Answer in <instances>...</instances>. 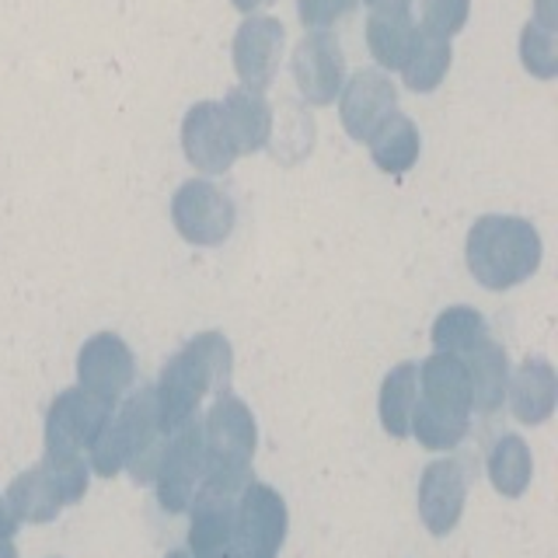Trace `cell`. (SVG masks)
I'll return each instance as SVG.
<instances>
[{
    "label": "cell",
    "instance_id": "1",
    "mask_svg": "<svg viewBox=\"0 0 558 558\" xmlns=\"http://www.w3.org/2000/svg\"><path fill=\"white\" fill-rule=\"evenodd\" d=\"M168 447V433L157 415L154 388L133 391L122 409L112 412L109 423L87 447V468L101 478H116L122 468L130 471L136 485H150L161 464V453Z\"/></svg>",
    "mask_w": 558,
    "mask_h": 558
},
{
    "label": "cell",
    "instance_id": "2",
    "mask_svg": "<svg viewBox=\"0 0 558 558\" xmlns=\"http://www.w3.org/2000/svg\"><path fill=\"white\" fill-rule=\"evenodd\" d=\"M234 371V349L220 331H199L189 339L165 366L154 384L157 415H161L165 433L192 423L209 391L223 395Z\"/></svg>",
    "mask_w": 558,
    "mask_h": 558
},
{
    "label": "cell",
    "instance_id": "3",
    "mask_svg": "<svg viewBox=\"0 0 558 558\" xmlns=\"http://www.w3.org/2000/svg\"><path fill=\"white\" fill-rule=\"evenodd\" d=\"M468 272L485 290H513L541 269L545 244L531 220L510 214H485L471 223L464 241Z\"/></svg>",
    "mask_w": 558,
    "mask_h": 558
},
{
    "label": "cell",
    "instance_id": "4",
    "mask_svg": "<svg viewBox=\"0 0 558 558\" xmlns=\"http://www.w3.org/2000/svg\"><path fill=\"white\" fill-rule=\"evenodd\" d=\"M471 384L461 356L433 353L418 363V395L409 436L426 450H453L471 429Z\"/></svg>",
    "mask_w": 558,
    "mask_h": 558
},
{
    "label": "cell",
    "instance_id": "5",
    "mask_svg": "<svg viewBox=\"0 0 558 558\" xmlns=\"http://www.w3.org/2000/svg\"><path fill=\"white\" fill-rule=\"evenodd\" d=\"M258 444L255 415L244 401L231 391H223L203 418V453L206 488H220V493H241L244 482H252V458Z\"/></svg>",
    "mask_w": 558,
    "mask_h": 558
},
{
    "label": "cell",
    "instance_id": "6",
    "mask_svg": "<svg viewBox=\"0 0 558 558\" xmlns=\"http://www.w3.org/2000/svg\"><path fill=\"white\" fill-rule=\"evenodd\" d=\"M287 499L266 482H244L234 499V531L227 558H276L287 541Z\"/></svg>",
    "mask_w": 558,
    "mask_h": 558
},
{
    "label": "cell",
    "instance_id": "7",
    "mask_svg": "<svg viewBox=\"0 0 558 558\" xmlns=\"http://www.w3.org/2000/svg\"><path fill=\"white\" fill-rule=\"evenodd\" d=\"M171 223L182 234V241L196 248H217L231 238L238 223L234 199L206 179H189L171 196Z\"/></svg>",
    "mask_w": 558,
    "mask_h": 558
},
{
    "label": "cell",
    "instance_id": "8",
    "mask_svg": "<svg viewBox=\"0 0 558 558\" xmlns=\"http://www.w3.org/2000/svg\"><path fill=\"white\" fill-rule=\"evenodd\" d=\"M206 471V453H203V423H185L174 429V436L168 440L161 464H157L154 475V488H157V502H161L165 513H185L192 496L203 482Z\"/></svg>",
    "mask_w": 558,
    "mask_h": 558
},
{
    "label": "cell",
    "instance_id": "9",
    "mask_svg": "<svg viewBox=\"0 0 558 558\" xmlns=\"http://www.w3.org/2000/svg\"><path fill=\"white\" fill-rule=\"evenodd\" d=\"M112 401L84 388L60 391L46 412V453H84L112 418Z\"/></svg>",
    "mask_w": 558,
    "mask_h": 558
},
{
    "label": "cell",
    "instance_id": "10",
    "mask_svg": "<svg viewBox=\"0 0 558 558\" xmlns=\"http://www.w3.org/2000/svg\"><path fill=\"white\" fill-rule=\"evenodd\" d=\"M136 380V360L126 339L116 331H98L77 353V388L92 391L105 401H116L133 388Z\"/></svg>",
    "mask_w": 558,
    "mask_h": 558
},
{
    "label": "cell",
    "instance_id": "11",
    "mask_svg": "<svg viewBox=\"0 0 558 558\" xmlns=\"http://www.w3.org/2000/svg\"><path fill=\"white\" fill-rule=\"evenodd\" d=\"M182 147L189 165L203 174H223L238 161V144L227 126L220 101H199L192 105L182 122Z\"/></svg>",
    "mask_w": 558,
    "mask_h": 558
},
{
    "label": "cell",
    "instance_id": "12",
    "mask_svg": "<svg viewBox=\"0 0 558 558\" xmlns=\"http://www.w3.org/2000/svg\"><path fill=\"white\" fill-rule=\"evenodd\" d=\"M418 520L426 523L433 537H447L464 517L468 502V475L453 458H440L426 464L418 478Z\"/></svg>",
    "mask_w": 558,
    "mask_h": 558
},
{
    "label": "cell",
    "instance_id": "13",
    "mask_svg": "<svg viewBox=\"0 0 558 558\" xmlns=\"http://www.w3.org/2000/svg\"><path fill=\"white\" fill-rule=\"evenodd\" d=\"M293 77L311 105L336 101V95L342 92V77H345V57L336 35H325V32L307 35L293 52Z\"/></svg>",
    "mask_w": 558,
    "mask_h": 558
},
{
    "label": "cell",
    "instance_id": "14",
    "mask_svg": "<svg viewBox=\"0 0 558 558\" xmlns=\"http://www.w3.org/2000/svg\"><path fill=\"white\" fill-rule=\"evenodd\" d=\"M283 57V25L276 17H248L234 35V66L248 92H266Z\"/></svg>",
    "mask_w": 558,
    "mask_h": 558
},
{
    "label": "cell",
    "instance_id": "15",
    "mask_svg": "<svg viewBox=\"0 0 558 558\" xmlns=\"http://www.w3.org/2000/svg\"><path fill=\"white\" fill-rule=\"evenodd\" d=\"M234 499L238 493L199 485L189 502V555L192 558H227L234 531Z\"/></svg>",
    "mask_w": 558,
    "mask_h": 558
},
{
    "label": "cell",
    "instance_id": "16",
    "mask_svg": "<svg viewBox=\"0 0 558 558\" xmlns=\"http://www.w3.org/2000/svg\"><path fill=\"white\" fill-rule=\"evenodd\" d=\"M398 112V92L380 70H360L342 95V126L353 140H366L384 119Z\"/></svg>",
    "mask_w": 558,
    "mask_h": 558
},
{
    "label": "cell",
    "instance_id": "17",
    "mask_svg": "<svg viewBox=\"0 0 558 558\" xmlns=\"http://www.w3.org/2000/svg\"><path fill=\"white\" fill-rule=\"evenodd\" d=\"M506 398H510V409L523 426H541L555 415V401H558V377L555 366L548 360H523L517 371L510 374L506 384Z\"/></svg>",
    "mask_w": 558,
    "mask_h": 558
},
{
    "label": "cell",
    "instance_id": "18",
    "mask_svg": "<svg viewBox=\"0 0 558 558\" xmlns=\"http://www.w3.org/2000/svg\"><path fill=\"white\" fill-rule=\"evenodd\" d=\"M461 360H464L468 384H471V409L482 415L499 412L506 398V384H510V356H506V345L496 342L493 336H485L475 349H468Z\"/></svg>",
    "mask_w": 558,
    "mask_h": 558
},
{
    "label": "cell",
    "instance_id": "19",
    "mask_svg": "<svg viewBox=\"0 0 558 558\" xmlns=\"http://www.w3.org/2000/svg\"><path fill=\"white\" fill-rule=\"evenodd\" d=\"M4 506L17 523H49L63 513L66 499H63V488L57 485V478L49 475V468L39 461L8 485Z\"/></svg>",
    "mask_w": 558,
    "mask_h": 558
},
{
    "label": "cell",
    "instance_id": "20",
    "mask_svg": "<svg viewBox=\"0 0 558 558\" xmlns=\"http://www.w3.org/2000/svg\"><path fill=\"white\" fill-rule=\"evenodd\" d=\"M220 105H223V116H227V126H231L234 144H238V154H255L269 144L272 109L258 92L238 87V92H231L227 101H220Z\"/></svg>",
    "mask_w": 558,
    "mask_h": 558
},
{
    "label": "cell",
    "instance_id": "21",
    "mask_svg": "<svg viewBox=\"0 0 558 558\" xmlns=\"http://www.w3.org/2000/svg\"><path fill=\"white\" fill-rule=\"evenodd\" d=\"M371 144V157L380 171L388 174H405L418 161V130L409 116L391 112L380 126L366 136Z\"/></svg>",
    "mask_w": 558,
    "mask_h": 558
},
{
    "label": "cell",
    "instance_id": "22",
    "mask_svg": "<svg viewBox=\"0 0 558 558\" xmlns=\"http://www.w3.org/2000/svg\"><path fill=\"white\" fill-rule=\"evenodd\" d=\"M415 395H418V363H412V360L398 363L380 384V398H377L380 426L388 436H395V440H405L409 436Z\"/></svg>",
    "mask_w": 558,
    "mask_h": 558
},
{
    "label": "cell",
    "instance_id": "23",
    "mask_svg": "<svg viewBox=\"0 0 558 558\" xmlns=\"http://www.w3.org/2000/svg\"><path fill=\"white\" fill-rule=\"evenodd\" d=\"M531 478H534V458L527 440L517 433L499 436L493 453H488V482H493V488L506 499H520L527 493Z\"/></svg>",
    "mask_w": 558,
    "mask_h": 558
},
{
    "label": "cell",
    "instance_id": "24",
    "mask_svg": "<svg viewBox=\"0 0 558 558\" xmlns=\"http://www.w3.org/2000/svg\"><path fill=\"white\" fill-rule=\"evenodd\" d=\"M450 70V39L433 28H415L412 32V49H409V60L401 66L405 74V84L412 92H433L436 84L447 77Z\"/></svg>",
    "mask_w": 558,
    "mask_h": 558
},
{
    "label": "cell",
    "instance_id": "25",
    "mask_svg": "<svg viewBox=\"0 0 558 558\" xmlns=\"http://www.w3.org/2000/svg\"><path fill=\"white\" fill-rule=\"evenodd\" d=\"M488 336V325L475 307H447L436 314L433 322V349L436 353H450V356H464L468 349H475Z\"/></svg>",
    "mask_w": 558,
    "mask_h": 558
},
{
    "label": "cell",
    "instance_id": "26",
    "mask_svg": "<svg viewBox=\"0 0 558 558\" xmlns=\"http://www.w3.org/2000/svg\"><path fill=\"white\" fill-rule=\"evenodd\" d=\"M412 17L409 14H371L366 22V43H371V52L380 66L401 70L409 60L412 49Z\"/></svg>",
    "mask_w": 558,
    "mask_h": 558
},
{
    "label": "cell",
    "instance_id": "27",
    "mask_svg": "<svg viewBox=\"0 0 558 558\" xmlns=\"http://www.w3.org/2000/svg\"><path fill=\"white\" fill-rule=\"evenodd\" d=\"M523 63H527V70L537 77H545V81L555 77V70H558L555 39L541 25L523 28Z\"/></svg>",
    "mask_w": 558,
    "mask_h": 558
},
{
    "label": "cell",
    "instance_id": "28",
    "mask_svg": "<svg viewBox=\"0 0 558 558\" xmlns=\"http://www.w3.org/2000/svg\"><path fill=\"white\" fill-rule=\"evenodd\" d=\"M418 4H423V25L447 39L468 22V0H418Z\"/></svg>",
    "mask_w": 558,
    "mask_h": 558
},
{
    "label": "cell",
    "instance_id": "29",
    "mask_svg": "<svg viewBox=\"0 0 558 558\" xmlns=\"http://www.w3.org/2000/svg\"><path fill=\"white\" fill-rule=\"evenodd\" d=\"M356 0H296V11H301V22L307 28H328L342 22L345 14H353Z\"/></svg>",
    "mask_w": 558,
    "mask_h": 558
},
{
    "label": "cell",
    "instance_id": "30",
    "mask_svg": "<svg viewBox=\"0 0 558 558\" xmlns=\"http://www.w3.org/2000/svg\"><path fill=\"white\" fill-rule=\"evenodd\" d=\"M374 14H409L412 0H363Z\"/></svg>",
    "mask_w": 558,
    "mask_h": 558
},
{
    "label": "cell",
    "instance_id": "31",
    "mask_svg": "<svg viewBox=\"0 0 558 558\" xmlns=\"http://www.w3.org/2000/svg\"><path fill=\"white\" fill-rule=\"evenodd\" d=\"M0 534H4V537H14L17 534V520L11 517V510L4 506V496H0Z\"/></svg>",
    "mask_w": 558,
    "mask_h": 558
},
{
    "label": "cell",
    "instance_id": "32",
    "mask_svg": "<svg viewBox=\"0 0 558 558\" xmlns=\"http://www.w3.org/2000/svg\"><path fill=\"white\" fill-rule=\"evenodd\" d=\"M269 4H272V0H234V8L238 11H248V14L258 11V8H269Z\"/></svg>",
    "mask_w": 558,
    "mask_h": 558
},
{
    "label": "cell",
    "instance_id": "33",
    "mask_svg": "<svg viewBox=\"0 0 558 558\" xmlns=\"http://www.w3.org/2000/svg\"><path fill=\"white\" fill-rule=\"evenodd\" d=\"M0 558H17L14 537H4V534H0Z\"/></svg>",
    "mask_w": 558,
    "mask_h": 558
},
{
    "label": "cell",
    "instance_id": "34",
    "mask_svg": "<svg viewBox=\"0 0 558 558\" xmlns=\"http://www.w3.org/2000/svg\"><path fill=\"white\" fill-rule=\"evenodd\" d=\"M165 558H192V555H189V551H168Z\"/></svg>",
    "mask_w": 558,
    "mask_h": 558
}]
</instances>
